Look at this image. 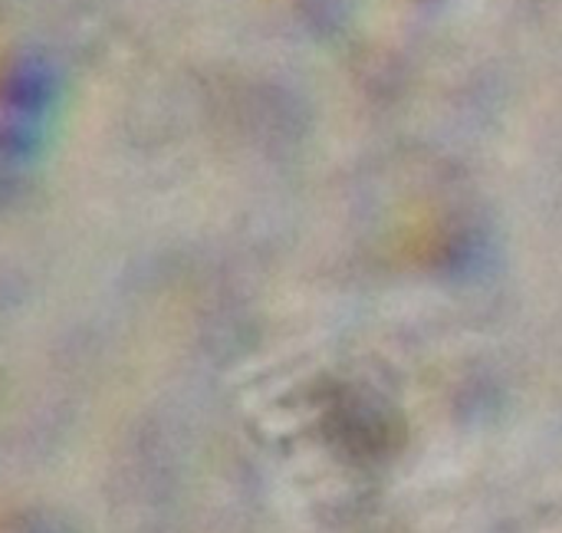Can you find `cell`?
Instances as JSON below:
<instances>
[{
	"label": "cell",
	"instance_id": "obj_1",
	"mask_svg": "<svg viewBox=\"0 0 562 533\" xmlns=\"http://www.w3.org/2000/svg\"><path fill=\"white\" fill-rule=\"evenodd\" d=\"M36 102H46V86H33V79L20 73L7 92V109H0V152H10L13 158L26 155V145L43 122V109H30Z\"/></svg>",
	"mask_w": 562,
	"mask_h": 533
}]
</instances>
